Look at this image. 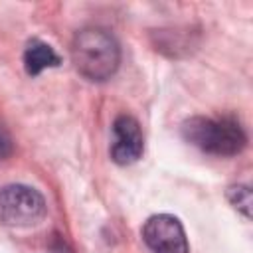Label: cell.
<instances>
[{
  "label": "cell",
  "instance_id": "cell-1",
  "mask_svg": "<svg viewBox=\"0 0 253 253\" xmlns=\"http://www.w3.org/2000/svg\"><path fill=\"white\" fill-rule=\"evenodd\" d=\"M75 69L89 81L111 79L121 63V45L105 28H83L71 42Z\"/></svg>",
  "mask_w": 253,
  "mask_h": 253
},
{
  "label": "cell",
  "instance_id": "cell-2",
  "mask_svg": "<svg viewBox=\"0 0 253 253\" xmlns=\"http://www.w3.org/2000/svg\"><path fill=\"white\" fill-rule=\"evenodd\" d=\"M182 136L192 146L213 156H235L247 144V134L235 117H192L182 125Z\"/></svg>",
  "mask_w": 253,
  "mask_h": 253
},
{
  "label": "cell",
  "instance_id": "cell-3",
  "mask_svg": "<svg viewBox=\"0 0 253 253\" xmlns=\"http://www.w3.org/2000/svg\"><path fill=\"white\" fill-rule=\"evenodd\" d=\"M47 213L43 196L26 184H10L0 190V221L10 227L38 225Z\"/></svg>",
  "mask_w": 253,
  "mask_h": 253
},
{
  "label": "cell",
  "instance_id": "cell-4",
  "mask_svg": "<svg viewBox=\"0 0 253 253\" xmlns=\"http://www.w3.org/2000/svg\"><path fill=\"white\" fill-rule=\"evenodd\" d=\"M142 239L152 253H188L186 231L178 217L170 213H158L146 219L142 227Z\"/></svg>",
  "mask_w": 253,
  "mask_h": 253
},
{
  "label": "cell",
  "instance_id": "cell-5",
  "mask_svg": "<svg viewBox=\"0 0 253 253\" xmlns=\"http://www.w3.org/2000/svg\"><path fill=\"white\" fill-rule=\"evenodd\" d=\"M144 152V136L140 125L130 115H119L113 123V144H111V158L121 164L136 162Z\"/></svg>",
  "mask_w": 253,
  "mask_h": 253
},
{
  "label": "cell",
  "instance_id": "cell-6",
  "mask_svg": "<svg viewBox=\"0 0 253 253\" xmlns=\"http://www.w3.org/2000/svg\"><path fill=\"white\" fill-rule=\"evenodd\" d=\"M59 63H61V59H59V55L55 53V49L49 43H45V42H42L38 38L30 40L26 43V49H24V67H26L28 75H40L43 69L57 67Z\"/></svg>",
  "mask_w": 253,
  "mask_h": 253
},
{
  "label": "cell",
  "instance_id": "cell-7",
  "mask_svg": "<svg viewBox=\"0 0 253 253\" xmlns=\"http://www.w3.org/2000/svg\"><path fill=\"white\" fill-rule=\"evenodd\" d=\"M227 198L235 210H239L245 217L251 213V190L249 186H233L227 190Z\"/></svg>",
  "mask_w": 253,
  "mask_h": 253
},
{
  "label": "cell",
  "instance_id": "cell-8",
  "mask_svg": "<svg viewBox=\"0 0 253 253\" xmlns=\"http://www.w3.org/2000/svg\"><path fill=\"white\" fill-rule=\"evenodd\" d=\"M14 150V142H12V136L10 132L6 130V126L0 123V160L8 158Z\"/></svg>",
  "mask_w": 253,
  "mask_h": 253
}]
</instances>
